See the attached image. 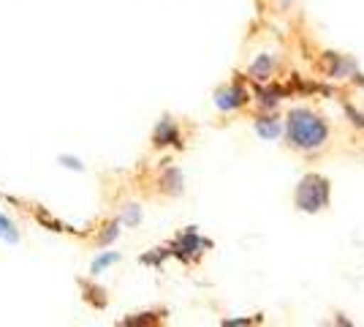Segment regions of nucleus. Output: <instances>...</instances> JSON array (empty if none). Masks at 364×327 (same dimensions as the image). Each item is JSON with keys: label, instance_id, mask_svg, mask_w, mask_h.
<instances>
[{"label": "nucleus", "instance_id": "obj_5", "mask_svg": "<svg viewBox=\"0 0 364 327\" xmlns=\"http://www.w3.org/2000/svg\"><path fill=\"white\" fill-rule=\"evenodd\" d=\"M152 145L155 147H182V131L171 118H164L152 131Z\"/></svg>", "mask_w": 364, "mask_h": 327}, {"label": "nucleus", "instance_id": "obj_10", "mask_svg": "<svg viewBox=\"0 0 364 327\" xmlns=\"http://www.w3.org/2000/svg\"><path fill=\"white\" fill-rule=\"evenodd\" d=\"M120 262V254L117 251H101L95 259H92V265H90V276L95 279V276H101L104 270H109L112 265H117Z\"/></svg>", "mask_w": 364, "mask_h": 327}, {"label": "nucleus", "instance_id": "obj_13", "mask_svg": "<svg viewBox=\"0 0 364 327\" xmlns=\"http://www.w3.org/2000/svg\"><path fill=\"white\" fill-rule=\"evenodd\" d=\"M120 224H122V227H139V224H141V207H139V204H134V202L122 204Z\"/></svg>", "mask_w": 364, "mask_h": 327}, {"label": "nucleus", "instance_id": "obj_4", "mask_svg": "<svg viewBox=\"0 0 364 327\" xmlns=\"http://www.w3.org/2000/svg\"><path fill=\"white\" fill-rule=\"evenodd\" d=\"M253 98H250V90L245 88L242 82H228L226 88H220L218 93H215V107L220 109V112H240L250 104Z\"/></svg>", "mask_w": 364, "mask_h": 327}, {"label": "nucleus", "instance_id": "obj_2", "mask_svg": "<svg viewBox=\"0 0 364 327\" xmlns=\"http://www.w3.org/2000/svg\"><path fill=\"white\" fill-rule=\"evenodd\" d=\"M294 199H296V207L302 213H321V210H326L329 199H332L329 180L323 175H316V172L313 175H304L302 180H299V186H296Z\"/></svg>", "mask_w": 364, "mask_h": 327}, {"label": "nucleus", "instance_id": "obj_8", "mask_svg": "<svg viewBox=\"0 0 364 327\" xmlns=\"http://www.w3.org/2000/svg\"><path fill=\"white\" fill-rule=\"evenodd\" d=\"M256 131L264 137V140H277L280 134H283V123L274 118V115H261V118H256Z\"/></svg>", "mask_w": 364, "mask_h": 327}, {"label": "nucleus", "instance_id": "obj_1", "mask_svg": "<svg viewBox=\"0 0 364 327\" xmlns=\"http://www.w3.org/2000/svg\"><path fill=\"white\" fill-rule=\"evenodd\" d=\"M283 131H286V140H289L291 150L304 153V156L321 153V150L329 145V137H332L329 120H326L321 112H316L313 107L291 109L289 115H286Z\"/></svg>", "mask_w": 364, "mask_h": 327}, {"label": "nucleus", "instance_id": "obj_9", "mask_svg": "<svg viewBox=\"0 0 364 327\" xmlns=\"http://www.w3.org/2000/svg\"><path fill=\"white\" fill-rule=\"evenodd\" d=\"M120 218H114V221H107L104 227H101V232H98V237H95V246L98 249H107V246H112L117 237H120Z\"/></svg>", "mask_w": 364, "mask_h": 327}, {"label": "nucleus", "instance_id": "obj_11", "mask_svg": "<svg viewBox=\"0 0 364 327\" xmlns=\"http://www.w3.org/2000/svg\"><path fill=\"white\" fill-rule=\"evenodd\" d=\"M0 240L9 243V246H16V243L22 240V234H19V229H16V224L6 216L3 210H0Z\"/></svg>", "mask_w": 364, "mask_h": 327}, {"label": "nucleus", "instance_id": "obj_12", "mask_svg": "<svg viewBox=\"0 0 364 327\" xmlns=\"http://www.w3.org/2000/svg\"><path fill=\"white\" fill-rule=\"evenodd\" d=\"M164 316H166V311H144V313H134V316L122 319V325H128V327L158 325V322H164Z\"/></svg>", "mask_w": 364, "mask_h": 327}, {"label": "nucleus", "instance_id": "obj_7", "mask_svg": "<svg viewBox=\"0 0 364 327\" xmlns=\"http://www.w3.org/2000/svg\"><path fill=\"white\" fill-rule=\"evenodd\" d=\"M250 77L256 79V82H267V79H272L274 77V71H277V58L274 55H258L256 61L250 63Z\"/></svg>", "mask_w": 364, "mask_h": 327}, {"label": "nucleus", "instance_id": "obj_15", "mask_svg": "<svg viewBox=\"0 0 364 327\" xmlns=\"http://www.w3.org/2000/svg\"><path fill=\"white\" fill-rule=\"evenodd\" d=\"M152 251H155V254H144V256H141V262H144V265H161V262L168 256L166 249H152Z\"/></svg>", "mask_w": 364, "mask_h": 327}, {"label": "nucleus", "instance_id": "obj_16", "mask_svg": "<svg viewBox=\"0 0 364 327\" xmlns=\"http://www.w3.org/2000/svg\"><path fill=\"white\" fill-rule=\"evenodd\" d=\"M36 218H38V224H49V227H52V232H63V224L60 221H55L46 210H36Z\"/></svg>", "mask_w": 364, "mask_h": 327}, {"label": "nucleus", "instance_id": "obj_3", "mask_svg": "<svg viewBox=\"0 0 364 327\" xmlns=\"http://www.w3.org/2000/svg\"><path fill=\"white\" fill-rule=\"evenodd\" d=\"M210 246H213V243H210V240H204V237L191 227V229H185V232L171 243V251H168V254L180 256L182 262H188V265H191V262H196L198 256L204 254V249H210Z\"/></svg>", "mask_w": 364, "mask_h": 327}, {"label": "nucleus", "instance_id": "obj_14", "mask_svg": "<svg viewBox=\"0 0 364 327\" xmlns=\"http://www.w3.org/2000/svg\"><path fill=\"white\" fill-rule=\"evenodd\" d=\"M58 164H60V167H65V170L85 172V164H82V158H76V156H58Z\"/></svg>", "mask_w": 364, "mask_h": 327}, {"label": "nucleus", "instance_id": "obj_6", "mask_svg": "<svg viewBox=\"0 0 364 327\" xmlns=\"http://www.w3.org/2000/svg\"><path fill=\"white\" fill-rule=\"evenodd\" d=\"M158 191L164 197H180L185 191V180H182V172L177 167H166L158 177Z\"/></svg>", "mask_w": 364, "mask_h": 327}]
</instances>
